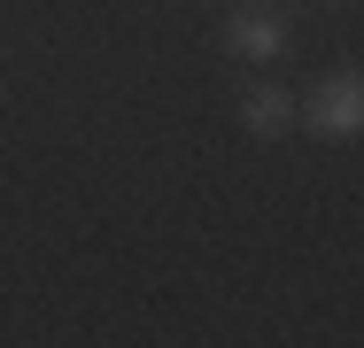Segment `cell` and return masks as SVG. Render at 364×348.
<instances>
[{
  "mask_svg": "<svg viewBox=\"0 0 364 348\" xmlns=\"http://www.w3.org/2000/svg\"><path fill=\"white\" fill-rule=\"evenodd\" d=\"M294 124H310L318 139H357L364 132V77L357 70H333V77L294 109Z\"/></svg>",
  "mask_w": 364,
  "mask_h": 348,
  "instance_id": "obj_1",
  "label": "cell"
},
{
  "mask_svg": "<svg viewBox=\"0 0 364 348\" xmlns=\"http://www.w3.org/2000/svg\"><path fill=\"white\" fill-rule=\"evenodd\" d=\"M240 124L256 139H279V132H294V93L287 85H256L248 101H240Z\"/></svg>",
  "mask_w": 364,
  "mask_h": 348,
  "instance_id": "obj_3",
  "label": "cell"
},
{
  "mask_svg": "<svg viewBox=\"0 0 364 348\" xmlns=\"http://www.w3.org/2000/svg\"><path fill=\"white\" fill-rule=\"evenodd\" d=\"M225 47H232L240 62H272V55L287 47V23H279L272 8H240V16L225 23Z\"/></svg>",
  "mask_w": 364,
  "mask_h": 348,
  "instance_id": "obj_2",
  "label": "cell"
}]
</instances>
